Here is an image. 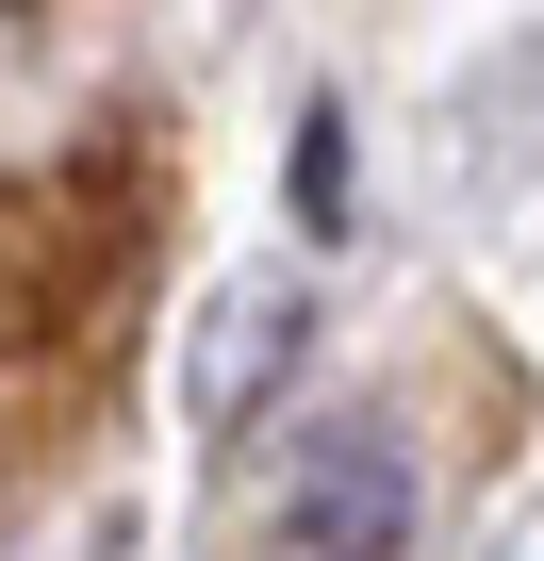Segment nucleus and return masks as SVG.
Here are the masks:
<instances>
[{"label": "nucleus", "mask_w": 544, "mask_h": 561, "mask_svg": "<svg viewBox=\"0 0 544 561\" xmlns=\"http://www.w3.org/2000/svg\"><path fill=\"white\" fill-rule=\"evenodd\" d=\"M149 264V198L132 165H67V182H0V380H18V430L34 397H83L100 380V331Z\"/></svg>", "instance_id": "f257e3e1"}, {"label": "nucleus", "mask_w": 544, "mask_h": 561, "mask_svg": "<svg viewBox=\"0 0 544 561\" xmlns=\"http://www.w3.org/2000/svg\"><path fill=\"white\" fill-rule=\"evenodd\" d=\"M264 545H281V561H413V446H396L380 413H347L331 446H298Z\"/></svg>", "instance_id": "f03ea898"}, {"label": "nucleus", "mask_w": 544, "mask_h": 561, "mask_svg": "<svg viewBox=\"0 0 544 561\" xmlns=\"http://www.w3.org/2000/svg\"><path fill=\"white\" fill-rule=\"evenodd\" d=\"M298 347H314V331H298V280H231V298L198 314V380H182L198 430H247L264 397L298 380Z\"/></svg>", "instance_id": "7ed1b4c3"}, {"label": "nucleus", "mask_w": 544, "mask_h": 561, "mask_svg": "<svg viewBox=\"0 0 544 561\" xmlns=\"http://www.w3.org/2000/svg\"><path fill=\"white\" fill-rule=\"evenodd\" d=\"M298 215H314V231H331V215H347V133H331V116H314V133H298Z\"/></svg>", "instance_id": "20e7f679"}]
</instances>
